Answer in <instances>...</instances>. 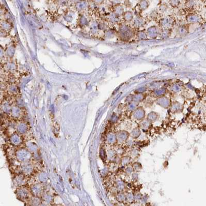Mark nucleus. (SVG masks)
Returning a JSON list of instances; mask_svg holds the SVG:
<instances>
[{
	"label": "nucleus",
	"mask_w": 206,
	"mask_h": 206,
	"mask_svg": "<svg viewBox=\"0 0 206 206\" xmlns=\"http://www.w3.org/2000/svg\"><path fill=\"white\" fill-rule=\"evenodd\" d=\"M126 170L127 173L129 174H131L133 172V169L132 167H128Z\"/></svg>",
	"instance_id": "obj_12"
},
{
	"label": "nucleus",
	"mask_w": 206,
	"mask_h": 206,
	"mask_svg": "<svg viewBox=\"0 0 206 206\" xmlns=\"http://www.w3.org/2000/svg\"><path fill=\"white\" fill-rule=\"evenodd\" d=\"M133 117L134 119L139 121L143 120L145 117L144 110L142 108H138L136 109L133 113Z\"/></svg>",
	"instance_id": "obj_2"
},
{
	"label": "nucleus",
	"mask_w": 206,
	"mask_h": 206,
	"mask_svg": "<svg viewBox=\"0 0 206 206\" xmlns=\"http://www.w3.org/2000/svg\"><path fill=\"white\" fill-rule=\"evenodd\" d=\"M106 141L108 144H113L117 141L116 134L113 133H110L108 134L106 137Z\"/></svg>",
	"instance_id": "obj_5"
},
{
	"label": "nucleus",
	"mask_w": 206,
	"mask_h": 206,
	"mask_svg": "<svg viewBox=\"0 0 206 206\" xmlns=\"http://www.w3.org/2000/svg\"><path fill=\"white\" fill-rule=\"evenodd\" d=\"M132 167L133 171H141V169L142 168V164L139 162H134V163L132 164Z\"/></svg>",
	"instance_id": "obj_8"
},
{
	"label": "nucleus",
	"mask_w": 206,
	"mask_h": 206,
	"mask_svg": "<svg viewBox=\"0 0 206 206\" xmlns=\"http://www.w3.org/2000/svg\"><path fill=\"white\" fill-rule=\"evenodd\" d=\"M116 134L117 141L119 143L125 142L130 137V133L125 130H121L117 132Z\"/></svg>",
	"instance_id": "obj_1"
},
{
	"label": "nucleus",
	"mask_w": 206,
	"mask_h": 206,
	"mask_svg": "<svg viewBox=\"0 0 206 206\" xmlns=\"http://www.w3.org/2000/svg\"><path fill=\"white\" fill-rule=\"evenodd\" d=\"M131 161V158L128 156H125L123 157L122 159V164L123 166H126L130 163Z\"/></svg>",
	"instance_id": "obj_10"
},
{
	"label": "nucleus",
	"mask_w": 206,
	"mask_h": 206,
	"mask_svg": "<svg viewBox=\"0 0 206 206\" xmlns=\"http://www.w3.org/2000/svg\"><path fill=\"white\" fill-rule=\"evenodd\" d=\"M152 122L149 121L148 119L146 120H142V122L141 123V128L143 130L147 131L149 130L150 129H151L152 127Z\"/></svg>",
	"instance_id": "obj_3"
},
{
	"label": "nucleus",
	"mask_w": 206,
	"mask_h": 206,
	"mask_svg": "<svg viewBox=\"0 0 206 206\" xmlns=\"http://www.w3.org/2000/svg\"><path fill=\"white\" fill-rule=\"evenodd\" d=\"M141 134L142 131L141 129L139 128H135L130 133V136L133 139H136L141 136Z\"/></svg>",
	"instance_id": "obj_4"
},
{
	"label": "nucleus",
	"mask_w": 206,
	"mask_h": 206,
	"mask_svg": "<svg viewBox=\"0 0 206 206\" xmlns=\"http://www.w3.org/2000/svg\"><path fill=\"white\" fill-rule=\"evenodd\" d=\"M38 206H46V205H45V204H40Z\"/></svg>",
	"instance_id": "obj_13"
},
{
	"label": "nucleus",
	"mask_w": 206,
	"mask_h": 206,
	"mask_svg": "<svg viewBox=\"0 0 206 206\" xmlns=\"http://www.w3.org/2000/svg\"><path fill=\"white\" fill-rule=\"evenodd\" d=\"M159 117V115L157 113H155L154 112H152L148 115L147 119H148L149 121L152 122V123L153 122H156L157 120H158Z\"/></svg>",
	"instance_id": "obj_6"
},
{
	"label": "nucleus",
	"mask_w": 206,
	"mask_h": 206,
	"mask_svg": "<svg viewBox=\"0 0 206 206\" xmlns=\"http://www.w3.org/2000/svg\"><path fill=\"white\" fill-rule=\"evenodd\" d=\"M134 199H135V196H134L132 193H129L126 195V201H128L129 203L132 202Z\"/></svg>",
	"instance_id": "obj_11"
},
{
	"label": "nucleus",
	"mask_w": 206,
	"mask_h": 206,
	"mask_svg": "<svg viewBox=\"0 0 206 206\" xmlns=\"http://www.w3.org/2000/svg\"><path fill=\"white\" fill-rule=\"evenodd\" d=\"M116 199L120 203H123L125 201H126V195L120 193L119 194H117Z\"/></svg>",
	"instance_id": "obj_7"
},
{
	"label": "nucleus",
	"mask_w": 206,
	"mask_h": 206,
	"mask_svg": "<svg viewBox=\"0 0 206 206\" xmlns=\"http://www.w3.org/2000/svg\"><path fill=\"white\" fill-rule=\"evenodd\" d=\"M125 184L123 183V182L120 181V180H118L116 182V188L119 191H122L124 190L125 188Z\"/></svg>",
	"instance_id": "obj_9"
}]
</instances>
